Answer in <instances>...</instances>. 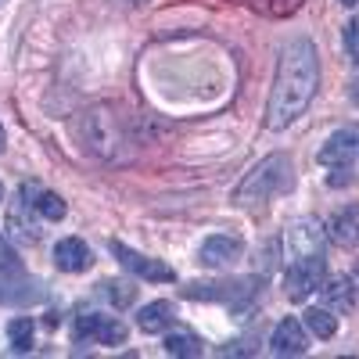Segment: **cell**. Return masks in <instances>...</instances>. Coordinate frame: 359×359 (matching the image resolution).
<instances>
[{
  "label": "cell",
  "mask_w": 359,
  "mask_h": 359,
  "mask_svg": "<svg viewBox=\"0 0 359 359\" xmlns=\"http://www.w3.org/2000/svg\"><path fill=\"white\" fill-rule=\"evenodd\" d=\"M316 86H320V57H316L313 40L298 36L284 43L273 90H269V104H266V130L273 133L287 130L316 97Z\"/></svg>",
  "instance_id": "1"
},
{
  "label": "cell",
  "mask_w": 359,
  "mask_h": 359,
  "mask_svg": "<svg viewBox=\"0 0 359 359\" xmlns=\"http://www.w3.org/2000/svg\"><path fill=\"white\" fill-rule=\"evenodd\" d=\"M72 137L76 144L83 147L86 155L94 158H104V162H118L123 158V123H118V115H111V108H86L72 118Z\"/></svg>",
  "instance_id": "2"
},
{
  "label": "cell",
  "mask_w": 359,
  "mask_h": 359,
  "mask_svg": "<svg viewBox=\"0 0 359 359\" xmlns=\"http://www.w3.org/2000/svg\"><path fill=\"white\" fill-rule=\"evenodd\" d=\"M294 184V165L287 155H269L266 162H259L248 176H245V184L237 187V201L241 205H259V201H269V198H277V194H287Z\"/></svg>",
  "instance_id": "3"
},
{
  "label": "cell",
  "mask_w": 359,
  "mask_h": 359,
  "mask_svg": "<svg viewBox=\"0 0 359 359\" xmlns=\"http://www.w3.org/2000/svg\"><path fill=\"white\" fill-rule=\"evenodd\" d=\"M327 277V255H302V259H291L287 273H284V291L291 302H306L313 291H320Z\"/></svg>",
  "instance_id": "4"
},
{
  "label": "cell",
  "mask_w": 359,
  "mask_h": 359,
  "mask_svg": "<svg viewBox=\"0 0 359 359\" xmlns=\"http://www.w3.org/2000/svg\"><path fill=\"white\" fill-rule=\"evenodd\" d=\"M255 277H245V280H194L184 287L187 298H198V302H223L230 309H237L241 302H248V298L255 294Z\"/></svg>",
  "instance_id": "5"
},
{
  "label": "cell",
  "mask_w": 359,
  "mask_h": 359,
  "mask_svg": "<svg viewBox=\"0 0 359 359\" xmlns=\"http://www.w3.org/2000/svg\"><path fill=\"white\" fill-rule=\"evenodd\" d=\"M43 298V284L25 277L18 266H0V302L4 306H33Z\"/></svg>",
  "instance_id": "6"
},
{
  "label": "cell",
  "mask_w": 359,
  "mask_h": 359,
  "mask_svg": "<svg viewBox=\"0 0 359 359\" xmlns=\"http://www.w3.org/2000/svg\"><path fill=\"white\" fill-rule=\"evenodd\" d=\"M76 338L79 341L94 338L101 345H126V323L118 316H104V313H79L76 316Z\"/></svg>",
  "instance_id": "7"
},
{
  "label": "cell",
  "mask_w": 359,
  "mask_h": 359,
  "mask_svg": "<svg viewBox=\"0 0 359 359\" xmlns=\"http://www.w3.org/2000/svg\"><path fill=\"white\" fill-rule=\"evenodd\" d=\"M111 255L123 262L130 273H137L140 280H155V284H169V280H176V273H172L165 262H158V259H151V255H140V252H133V248L123 245V241H111Z\"/></svg>",
  "instance_id": "8"
},
{
  "label": "cell",
  "mask_w": 359,
  "mask_h": 359,
  "mask_svg": "<svg viewBox=\"0 0 359 359\" xmlns=\"http://www.w3.org/2000/svg\"><path fill=\"white\" fill-rule=\"evenodd\" d=\"M284 241H287V259H302V255H323L327 248V233L316 219H298L287 226L284 233Z\"/></svg>",
  "instance_id": "9"
},
{
  "label": "cell",
  "mask_w": 359,
  "mask_h": 359,
  "mask_svg": "<svg viewBox=\"0 0 359 359\" xmlns=\"http://www.w3.org/2000/svg\"><path fill=\"white\" fill-rule=\"evenodd\" d=\"M359 155V130H338L320 147V165L327 169H352Z\"/></svg>",
  "instance_id": "10"
},
{
  "label": "cell",
  "mask_w": 359,
  "mask_h": 359,
  "mask_svg": "<svg viewBox=\"0 0 359 359\" xmlns=\"http://www.w3.org/2000/svg\"><path fill=\"white\" fill-rule=\"evenodd\" d=\"M306 348H309L306 323H298L294 316H284L269 334V352L273 355H306Z\"/></svg>",
  "instance_id": "11"
},
{
  "label": "cell",
  "mask_w": 359,
  "mask_h": 359,
  "mask_svg": "<svg viewBox=\"0 0 359 359\" xmlns=\"http://www.w3.org/2000/svg\"><path fill=\"white\" fill-rule=\"evenodd\" d=\"M8 233L15 237L18 245H36L40 241V230H36V208L25 194H18L15 208L8 212Z\"/></svg>",
  "instance_id": "12"
},
{
  "label": "cell",
  "mask_w": 359,
  "mask_h": 359,
  "mask_svg": "<svg viewBox=\"0 0 359 359\" xmlns=\"http://www.w3.org/2000/svg\"><path fill=\"white\" fill-rule=\"evenodd\" d=\"M327 237L341 248H359V205H341L327 219Z\"/></svg>",
  "instance_id": "13"
},
{
  "label": "cell",
  "mask_w": 359,
  "mask_h": 359,
  "mask_svg": "<svg viewBox=\"0 0 359 359\" xmlns=\"http://www.w3.org/2000/svg\"><path fill=\"white\" fill-rule=\"evenodd\" d=\"M241 252H245V245L237 241V237L216 233V237H208V241L201 245L198 259H201L205 266H212V269H223V266H230V262L241 259Z\"/></svg>",
  "instance_id": "14"
},
{
  "label": "cell",
  "mask_w": 359,
  "mask_h": 359,
  "mask_svg": "<svg viewBox=\"0 0 359 359\" xmlns=\"http://www.w3.org/2000/svg\"><path fill=\"white\" fill-rule=\"evenodd\" d=\"M90 262H94V255L79 237H65V241L54 245V266L65 269V273H83V269H90Z\"/></svg>",
  "instance_id": "15"
},
{
  "label": "cell",
  "mask_w": 359,
  "mask_h": 359,
  "mask_svg": "<svg viewBox=\"0 0 359 359\" xmlns=\"http://www.w3.org/2000/svg\"><path fill=\"white\" fill-rule=\"evenodd\" d=\"M320 291H323V306L334 313H348L355 302V280L352 277H331L327 284H320Z\"/></svg>",
  "instance_id": "16"
},
{
  "label": "cell",
  "mask_w": 359,
  "mask_h": 359,
  "mask_svg": "<svg viewBox=\"0 0 359 359\" xmlns=\"http://www.w3.org/2000/svg\"><path fill=\"white\" fill-rule=\"evenodd\" d=\"M22 194L33 201V208H36L43 219H50V223H54V219H65V201L57 198L54 191H43V187H36V184H25Z\"/></svg>",
  "instance_id": "17"
},
{
  "label": "cell",
  "mask_w": 359,
  "mask_h": 359,
  "mask_svg": "<svg viewBox=\"0 0 359 359\" xmlns=\"http://www.w3.org/2000/svg\"><path fill=\"white\" fill-rule=\"evenodd\" d=\"M176 309H172V302H151V306H144L140 309V316H137V327L144 334H158V331H165V327H172V316Z\"/></svg>",
  "instance_id": "18"
},
{
  "label": "cell",
  "mask_w": 359,
  "mask_h": 359,
  "mask_svg": "<svg viewBox=\"0 0 359 359\" xmlns=\"http://www.w3.org/2000/svg\"><path fill=\"white\" fill-rule=\"evenodd\" d=\"M302 323H306V331H313L316 338H334L338 334V316H334V309H327V306L309 309L302 316Z\"/></svg>",
  "instance_id": "19"
},
{
  "label": "cell",
  "mask_w": 359,
  "mask_h": 359,
  "mask_svg": "<svg viewBox=\"0 0 359 359\" xmlns=\"http://www.w3.org/2000/svg\"><path fill=\"white\" fill-rule=\"evenodd\" d=\"M165 352L169 355H184V359H194L201 355V338L194 331H187V327H180V331H172L165 338Z\"/></svg>",
  "instance_id": "20"
},
{
  "label": "cell",
  "mask_w": 359,
  "mask_h": 359,
  "mask_svg": "<svg viewBox=\"0 0 359 359\" xmlns=\"http://www.w3.org/2000/svg\"><path fill=\"white\" fill-rule=\"evenodd\" d=\"M33 334H36V323L29 316H15L8 323V341H11L15 352H29V348H33Z\"/></svg>",
  "instance_id": "21"
},
{
  "label": "cell",
  "mask_w": 359,
  "mask_h": 359,
  "mask_svg": "<svg viewBox=\"0 0 359 359\" xmlns=\"http://www.w3.org/2000/svg\"><path fill=\"white\" fill-rule=\"evenodd\" d=\"M306 0H248V8L259 11V15H269V18H287L291 11H298Z\"/></svg>",
  "instance_id": "22"
},
{
  "label": "cell",
  "mask_w": 359,
  "mask_h": 359,
  "mask_svg": "<svg viewBox=\"0 0 359 359\" xmlns=\"http://www.w3.org/2000/svg\"><path fill=\"white\" fill-rule=\"evenodd\" d=\"M101 291L108 294V302H111L115 309L133 306V298H137V287H133L130 280H104V284H101Z\"/></svg>",
  "instance_id": "23"
},
{
  "label": "cell",
  "mask_w": 359,
  "mask_h": 359,
  "mask_svg": "<svg viewBox=\"0 0 359 359\" xmlns=\"http://www.w3.org/2000/svg\"><path fill=\"white\" fill-rule=\"evenodd\" d=\"M345 50H348V57L359 65V22H348L345 25Z\"/></svg>",
  "instance_id": "24"
},
{
  "label": "cell",
  "mask_w": 359,
  "mask_h": 359,
  "mask_svg": "<svg viewBox=\"0 0 359 359\" xmlns=\"http://www.w3.org/2000/svg\"><path fill=\"white\" fill-rule=\"evenodd\" d=\"M0 266H18V259H15V248H11V241L4 233H0Z\"/></svg>",
  "instance_id": "25"
},
{
  "label": "cell",
  "mask_w": 359,
  "mask_h": 359,
  "mask_svg": "<svg viewBox=\"0 0 359 359\" xmlns=\"http://www.w3.org/2000/svg\"><path fill=\"white\" fill-rule=\"evenodd\" d=\"M118 4H130V8H140V4H147V0H118Z\"/></svg>",
  "instance_id": "26"
},
{
  "label": "cell",
  "mask_w": 359,
  "mask_h": 359,
  "mask_svg": "<svg viewBox=\"0 0 359 359\" xmlns=\"http://www.w3.org/2000/svg\"><path fill=\"white\" fill-rule=\"evenodd\" d=\"M341 4H345V8H355V4H359V0H341Z\"/></svg>",
  "instance_id": "27"
},
{
  "label": "cell",
  "mask_w": 359,
  "mask_h": 359,
  "mask_svg": "<svg viewBox=\"0 0 359 359\" xmlns=\"http://www.w3.org/2000/svg\"><path fill=\"white\" fill-rule=\"evenodd\" d=\"M0 151H4V126H0Z\"/></svg>",
  "instance_id": "28"
},
{
  "label": "cell",
  "mask_w": 359,
  "mask_h": 359,
  "mask_svg": "<svg viewBox=\"0 0 359 359\" xmlns=\"http://www.w3.org/2000/svg\"><path fill=\"white\" fill-rule=\"evenodd\" d=\"M0 201H4V187H0Z\"/></svg>",
  "instance_id": "29"
}]
</instances>
